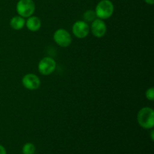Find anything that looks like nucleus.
I'll return each instance as SVG.
<instances>
[{"label": "nucleus", "instance_id": "nucleus-1", "mask_svg": "<svg viewBox=\"0 0 154 154\" xmlns=\"http://www.w3.org/2000/svg\"><path fill=\"white\" fill-rule=\"evenodd\" d=\"M137 121L143 129H153L154 126V111L153 108L144 107L140 109L137 114Z\"/></svg>", "mask_w": 154, "mask_h": 154}, {"label": "nucleus", "instance_id": "nucleus-2", "mask_svg": "<svg viewBox=\"0 0 154 154\" xmlns=\"http://www.w3.org/2000/svg\"><path fill=\"white\" fill-rule=\"evenodd\" d=\"M114 7L110 0H102L96 5L95 9L96 17L102 20H107L112 16Z\"/></svg>", "mask_w": 154, "mask_h": 154}, {"label": "nucleus", "instance_id": "nucleus-3", "mask_svg": "<svg viewBox=\"0 0 154 154\" xmlns=\"http://www.w3.org/2000/svg\"><path fill=\"white\" fill-rule=\"evenodd\" d=\"M16 10L20 16L23 18H28L34 14L35 5L32 0H19L17 3Z\"/></svg>", "mask_w": 154, "mask_h": 154}, {"label": "nucleus", "instance_id": "nucleus-4", "mask_svg": "<svg viewBox=\"0 0 154 154\" xmlns=\"http://www.w3.org/2000/svg\"><path fill=\"white\" fill-rule=\"evenodd\" d=\"M57 68V63L53 58L46 57L42 58L38 65V70L42 75H49L54 72Z\"/></svg>", "mask_w": 154, "mask_h": 154}, {"label": "nucleus", "instance_id": "nucleus-5", "mask_svg": "<svg viewBox=\"0 0 154 154\" xmlns=\"http://www.w3.org/2000/svg\"><path fill=\"white\" fill-rule=\"evenodd\" d=\"M54 40L62 48H67L72 44V38L70 33L64 29H58L54 33Z\"/></svg>", "mask_w": 154, "mask_h": 154}, {"label": "nucleus", "instance_id": "nucleus-6", "mask_svg": "<svg viewBox=\"0 0 154 154\" xmlns=\"http://www.w3.org/2000/svg\"><path fill=\"white\" fill-rule=\"evenodd\" d=\"M90 32V26L85 21L78 20L72 26V33L78 38H84Z\"/></svg>", "mask_w": 154, "mask_h": 154}, {"label": "nucleus", "instance_id": "nucleus-7", "mask_svg": "<svg viewBox=\"0 0 154 154\" xmlns=\"http://www.w3.org/2000/svg\"><path fill=\"white\" fill-rule=\"evenodd\" d=\"M22 84L29 90H35L39 88L41 81L37 75L34 74H26L22 78Z\"/></svg>", "mask_w": 154, "mask_h": 154}, {"label": "nucleus", "instance_id": "nucleus-8", "mask_svg": "<svg viewBox=\"0 0 154 154\" xmlns=\"http://www.w3.org/2000/svg\"><path fill=\"white\" fill-rule=\"evenodd\" d=\"M91 32L95 37L102 38L107 32V26L103 20L96 18L91 23Z\"/></svg>", "mask_w": 154, "mask_h": 154}, {"label": "nucleus", "instance_id": "nucleus-9", "mask_svg": "<svg viewBox=\"0 0 154 154\" xmlns=\"http://www.w3.org/2000/svg\"><path fill=\"white\" fill-rule=\"evenodd\" d=\"M25 26H26L27 29L31 32H37L40 29L42 26V21L40 18L35 16H31L28 17L26 21Z\"/></svg>", "mask_w": 154, "mask_h": 154}, {"label": "nucleus", "instance_id": "nucleus-10", "mask_svg": "<svg viewBox=\"0 0 154 154\" xmlns=\"http://www.w3.org/2000/svg\"><path fill=\"white\" fill-rule=\"evenodd\" d=\"M26 20L23 17H20V15L14 16L11 19L10 26L14 30H20L25 26Z\"/></svg>", "mask_w": 154, "mask_h": 154}, {"label": "nucleus", "instance_id": "nucleus-11", "mask_svg": "<svg viewBox=\"0 0 154 154\" xmlns=\"http://www.w3.org/2000/svg\"><path fill=\"white\" fill-rule=\"evenodd\" d=\"M84 19L86 23H92L95 19H96V15L95 11L88 10L84 14Z\"/></svg>", "mask_w": 154, "mask_h": 154}, {"label": "nucleus", "instance_id": "nucleus-12", "mask_svg": "<svg viewBox=\"0 0 154 154\" xmlns=\"http://www.w3.org/2000/svg\"><path fill=\"white\" fill-rule=\"evenodd\" d=\"M35 151V146L32 143H26L22 148L23 154H34Z\"/></svg>", "mask_w": 154, "mask_h": 154}, {"label": "nucleus", "instance_id": "nucleus-13", "mask_svg": "<svg viewBox=\"0 0 154 154\" xmlns=\"http://www.w3.org/2000/svg\"><path fill=\"white\" fill-rule=\"evenodd\" d=\"M145 96L147 98V99H148L149 101H151L153 102L154 100V88L153 87H150L149 89H147L146 90L145 93Z\"/></svg>", "mask_w": 154, "mask_h": 154}, {"label": "nucleus", "instance_id": "nucleus-14", "mask_svg": "<svg viewBox=\"0 0 154 154\" xmlns=\"http://www.w3.org/2000/svg\"><path fill=\"white\" fill-rule=\"evenodd\" d=\"M0 154H7L5 148L1 144H0Z\"/></svg>", "mask_w": 154, "mask_h": 154}, {"label": "nucleus", "instance_id": "nucleus-15", "mask_svg": "<svg viewBox=\"0 0 154 154\" xmlns=\"http://www.w3.org/2000/svg\"><path fill=\"white\" fill-rule=\"evenodd\" d=\"M144 2L148 5H153L154 3V0H144Z\"/></svg>", "mask_w": 154, "mask_h": 154}, {"label": "nucleus", "instance_id": "nucleus-16", "mask_svg": "<svg viewBox=\"0 0 154 154\" xmlns=\"http://www.w3.org/2000/svg\"><path fill=\"white\" fill-rule=\"evenodd\" d=\"M153 130L151 131V133H150V136H151V140L153 141Z\"/></svg>", "mask_w": 154, "mask_h": 154}]
</instances>
